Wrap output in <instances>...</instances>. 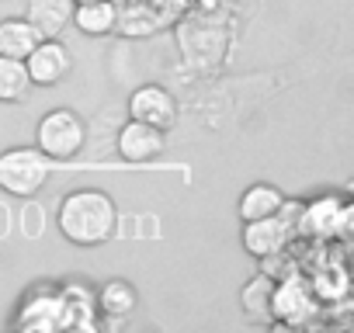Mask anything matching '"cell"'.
Instances as JSON below:
<instances>
[{
    "instance_id": "cell-1",
    "label": "cell",
    "mask_w": 354,
    "mask_h": 333,
    "mask_svg": "<svg viewBox=\"0 0 354 333\" xmlns=\"http://www.w3.org/2000/svg\"><path fill=\"white\" fill-rule=\"evenodd\" d=\"M56 229L73 247H104L118 233V205L104 188H73L56 205Z\"/></svg>"
},
{
    "instance_id": "cell-2",
    "label": "cell",
    "mask_w": 354,
    "mask_h": 333,
    "mask_svg": "<svg viewBox=\"0 0 354 333\" xmlns=\"http://www.w3.org/2000/svg\"><path fill=\"white\" fill-rule=\"evenodd\" d=\"M53 178V160L39 146H11L0 153V191L35 198Z\"/></svg>"
},
{
    "instance_id": "cell-3",
    "label": "cell",
    "mask_w": 354,
    "mask_h": 333,
    "mask_svg": "<svg viewBox=\"0 0 354 333\" xmlns=\"http://www.w3.org/2000/svg\"><path fill=\"white\" fill-rule=\"evenodd\" d=\"M87 142V122L73 111V108H53L39 118L35 125V146L53 160V163H63V160H73Z\"/></svg>"
},
{
    "instance_id": "cell-4",
    "label": "cell",
    "mask_w": 354,
    "mask_h": 333,
    "mask_svg": "<svg viewBox=\"0 0 354 333\" xmlns=\"http://www.w3.org/2000/svg\"><path fill=\"white\" fill-rule=\"evenodd\" d=\"M351 233V202L337 191H326L313 202H302L295 236L309 240H347Z\"/></svg>"
},
{
    "instance_id": "cell-5",
    "label": "cell",
    "mask_w": 354,
    "mask_h": 333,
    "mask_svg": "<svg viewBox=\"0 0 354 333\" xmlns=\"http://www.w3.org/2000/svg\"><path fill=\"white\" fill-rule=\"evenodd\" d=\"M292 240H299L295 236V229H292V222L285 219V216H264V219H250V222H243V229H240V243H243V250L250 254V257H257V260H264V257H271V254H285L288 247H292Z\"/></svg>"
},
{
    "instance_id": "cell-6",
    "label": "cell",
    "mask_w": 354,
    "mask_h": 333,
    "mask_svg": "<svg viewBox=\"0 0 354 333\" xmlns=\"http://www.w3.org/2000/svg\"><path fill=\"white\" fill-rule=\"evenodd\" d=\"M177 97L163 87V84H139L132 94H129V118L136 122H146L160 132H170L174 122H177Z\"/></svg>"
},
{
    "instance_id": "cell-7",
    "label": "cell",
    "mask_w": 354,
    "mask_h": 333,
    "mask_svg": "<svg viewBox=\"0 0 354 333\" xmlns=\"http://www.w3.org/2000/svg\"><path fill=\"white\" fill-rule=\"evenodd\" d=\"M25 70L32 77V87H59L73 70V56L63 39H39V46L25 56Z\"/></svg>"
},
{
    "instance_id": "cell-8",
    "label": "cell",
    "mask_w": 354,
    "mask_h": 333,
    "mask_svg": "<svg viewBox=\"0 0 354 333\" xmlns=\"http://www.w3.org/2000/svg\"><path fill=\"white\" fill-rule=\"evenodd\" d=\"M285 281L274 278V292H271V319L281 323H306L316 312V295L309 288V281H302V274H281Z\"/></svg>"
},
{
    "instance_id": "cell-9",
    "label": "cell",
    "mask_w": 354,
    "mask_h": 333,
    "mask_svg": "<svg viewBox=\"0 0 354 333\" xmlns=\"http://www.w3.org/2000/svg\"><path fill=\"white\" fill-rule=\"evenodd\" d=\"M59 319H63L59 288L56 285H35L18 302L15 326H21V330H59Z\"/></svg>"
},
{
    "instance_id": "cell-10",
    "label": "cell",
    "mask_w": 354,
    "mask_h": 333,
    "mask_svg": "<svg viewBox=\"0 0 354 333\" xmlns=\"http://www.w3.org/2000/svg\"><path fill=\"white\" fill-rule=\"evenodd\" d=\"M163 135H167V132H160V129H153V125H146V122L129 118V122L118 129V135H115V149H118V156H122L125 163H153V160L163 153V146H167Z\"/></svg>"
},
{
    "instance_id": "cell-11",
    "label": "cell",
    "mask_w": 354,
    "mask_h": 333,
    "mask_svg": "<svg viewBox=\"0 0 354 333\" xmlns=\"http://www.w3.org/2000/svg\"><path fill=\"white\" fill-rule=\"evenodd\" d=\"M73 4L77 0H28L25 18L39 28L42 39H63L73 28Z\"/></svg>"
},
{
    "instance_id": "cell-12",
    "label": "cell",
    "mask_w": 354,
    "mask_h": 333,
    "mask_svg": "<svg viewBox=\"0 0 354 333\" xmlns=\"http://www.w3.org/2000/svg\"><path fill=\"white\" fill-rule=\"evenodd\" d=\"M118 25V4L115 0H77L73 4V28L87 39L115 35Z\"/></svg>"
},
{
    "instance_id": "cell-13",
    "label": "cell",
    "mask_w": 354,
    "mask_h": 333,
    "mask_svg": "<svg viewBox=\"0 0 354 333\" xmlns=\"http://www.w3.org/2000/svg\"><path fill=\"white\" fill-rule=\"evenodd\" d=\"M136 305H139V292L125 278H108L94 288V309L104 319H125L136 312Z\"/></svg>"
},
{
    "instance_id": "cell-14",
    "label": "cell",
    "mask_w": 354,
    "mask_h": 333,
    "mask_svg": "<svg viewBox=\"0 0 354 333\" xmlns=\"http://www.w3.org/2000/svg\"><path fill=\"white\" fill-rule=\"evenodd\" d=\"M281 202H285L281 188H274V184H268V181H257V184L243 188V195H240V202H236V216H240V222L264 219V216H274V212L281 209Z\"/></svg>"
},
{
    "instance_id": "cell-15",
    "label": "cell",
    "mask_w": 354,
    "mask_h": 333,
    "mask_svg": "<svg viewBox=\"0 0 354 333\" xmlns=\"http://www.w3.org/2000/svg\"><path fill=\"white\" fill-rule=\"evenodd\" d=\"M39 28L28 18H0V56L25 59L39 46Z\"/></svg>"
},
{
    "instance_id": "cell-16",
    "label": "cell",
    "mask_w": 354,
    "mask_h": 333,
    "mask_svg": "<svg viewBox=\"0 0 354 333\" xmlns=\"http://www.w3.org/2000/svg\"><path fill=\"white\" fill-rule=\"evenodd\" d=\"M271 292H274V278L257 271L243 288H240V309L247 319L254 323H271Z\"/></svg>"
},
{
    "instance_id": "cell-17",
    "label": "cell",
    "mask_w": 354,
    "mask_h": 333,
    "mask_svg": "<svg viewBox=\"0 0 354 333\" xmlns=\"http://www.w3.org/2000/svg\"><path fill=\"white\" fill-rule=\"evenodd\" d=\"M32 77L25 70V59L0 56V104H25L32 97Z\"/></svg>"
},
{
    "instance_id": "cell-18",
    "label": "cell",
    "mask_w": 354,
    "mask_h": 333,
    "mask_svg": "<svg viewBox=\"0 0 354 333\" xmlns=\"http://www.w3.org/2000/svg\"><path fill=\"white\" fill-rule=\"evenodd\" d=\"M319 278H347V271H344V267H323V271H319ZM309 288H313L319 298H326V295H330V298H337V295H347V281H340L333 292H330L323 281H313Z\"/></svg>"
}]
</instances>
